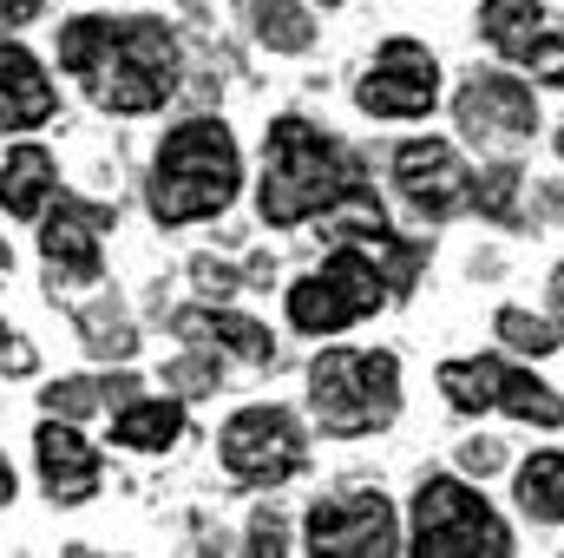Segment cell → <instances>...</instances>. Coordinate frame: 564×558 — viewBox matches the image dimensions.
Returning <instances> with one entry per match:
<instances>
[{"mask_svg": "<svg viewBox=\"0 0 564 558\" xmlns=\"http://www.w3.org/2000/svg\"><path fill=\"white\" fill-rule=\"evenodd\" d=\"M53 53L86 86V99L119 119H144L177 93V33L158 13H126V20L73 13L59 20Z\"/></svg>", "mask_w": 564, "mask_h": 558, "instance_id": "6da1fadb", "label": "cell"}, {"mask_svg": "<svg viewBox=\"0 0 564 558\" xmlns=\"http://www.w3.org/2000/svg\"><path fill=\"white\" fill-rule=\"evenodd\" d=\"M361 184V164L348 144H335L322 126L308 119H276L270 139H263V184H257V211L270 230H295L308 217H328L341 211Z\"/></svg>", "mask_w": 564, "mask_h": 558, "instance_id": "7a4b0ae2", "label": "cell"}, {"mask_svg": "<svg viewBox=\"0 0 564 558\" xmlns=\"http://www.w3.org/2000/svg\"><path fill=\"white\" fill-rule=\"evenodd\" d=\"M237 191H243V151H237L224 119H184V126H171L158 139L151 178H144V204H151V217L164 230L230 211Z\"/></svg>", "mask_w": 564, "mask_h": 558, "instance_id": "3957f363", "label": "cell"}, {"mask_svg": "<svg viewBox=\"0 0 564 558\" xmlns=\"http://www.w3.org/2000/svg\"><path fill=\"white\" fill-rule=\"evenodd\" d=\"M308 408L328 433H381L401 415V362L388 348H322L308 368Z\"/></svg>", "mask_w": 564, "mask_h": 558, "instance_id": "277c9868", "label": "cell"}, {"mask_svg": "<svg viewBox=\"0 0 564 558\" xmlns=\"http://www.w3.org/2000/svg\"><path fill=\"white\" fill-rule=\"evenodd\" d=\"M408 552H421V558H506L512 552V526L466 480H426L421 493H414V546Z\"/></svg>", "mask_w": 564, "mask_h": 558, "instance_id": "5b68a950", "label": "cell"}, {"mask_svg": "<svg viewBox=\"0 0 564 558\" xmlns=\"http://www.w3.org/2000/svg\"><path fill=\"white\" fill-rule=\"evenodd\" d=\"M381 302H388V282H381L375 257L361 244H335V257L315 277L289 282V322L302 335H335V329L375 315Z\"/></svg>", "mask_w": 564, "mask_h": 558, "instance_id": "8992f818", "label": "cell"}, {"mask_svg": "<svg viewBox=\"0 0 564 558\" xmlns=\"http://www.w3.org/2000/svg\"><path fill=\"white\" fill-rule=\"evenodd\" d=\"M217 440H224V473L243 480V486H282V480H295L302 460H308V440H302L295 415L276 408V401L230 415Z\"/></svg>", "mask_w": 564, "mask_h": 558, "instance_id": "52a82bcc", "label": "cell"}, {"mask_svg": "<svg viewBox=\"0 0 564 558\" xmlns=\"http://www.w3.org/2000/svg\"><path fill=\"white\" fill-rule=\"evenodd\" d=\"M302 539H308L315 558H388V552H401V526H394V506H388L381 493H335V500L308 506Z\"/></svg>", "mask_w": 564, "mask_h": 558, "instance_id": "ba28073f", "label": "cell"}, {"mask_svg": "<svg viewBox=\"0 0 564 558\" xmlns=\"http://www.w3.org/2000/svg\"><path fill=\"white\" fill-rule=\"evenodd\" d=\"M433 99H440V60L421 40H388L355 86V106L375 119H426Z\"/></svg>", "mask_w": 564, "mask_h": 558, "instance_id": "9c48e42d", "label": "cell"}, {"mask_svg": "<svg viewBox=\"0 0 564 558\" xmlns=\"http://www.w3.org/2000/svg\"><path fill=\"white\" fill-rule=\"evenodd\" d=\"M112 224H119L112 204H86V197H66V191H59V197L40 211V257H46L53 282H99L106 277L99 244H106Z\"/></svg>", "mask_w": 564, "mask_h": 558, "instance_id": "30bf717a", "label": "cell"}, {"mask_svg": "<svg viewBox=\"0 0 564 558\" xmlns=\"http://www.w3.org/2000/svg\"><path fill=\"white\" fill-rule=\"evenodd\" d=\"M453 119L473 144H492V151H512L539 132V99L525 79L512 73H473L453 99Z\"/></svg>", "mask_w": 564, "mask_h": 558, "instance_id": "8fae6325", "label": "cell"}, {"mask_svg": "<svg viewBox=\"0 0 564 558\" xmlns=\"http://www.w3.org/2000/svg\"><path fill=\"white\" fill-rule=\"evenodd\" d=\"M394 184L408 197V211L426 224H446L459 211H473V171L459 164V151L446 139H408L394 151Z\"/></svg>", "mask_w": 564, "mask_h": 558, "instance_id": "7c38bea8", "label": "cell"}, {"mask_svg": "<svg viewBox=\"0 0 564 558\" xmlns=\"http://www.w3.org/2000/svg\"><path fill=\"white\" fill-rule=\"evenodd\" d=\"M33 466H40V486H46L53 506H86L99 493V480H106V460L79 433V420H53V415L33 433Z\"/></svg>", "mask_w": 564, "mask_h": 558, "instance_id": "4fadbf2b", "label": "cell"}, {"mask_svg": "<svg viewBox=\"0 0 564 558\" xmlns=\"http://www.w3.org/2000/svg\"><path fill=\"white\" fill-rule=\"evenodd\" d=\"M53 112H59V86L46 79V66L20 40H0V126L7 132H33Z\"/></svg>", "mask_w": 564, "mask_h": 558, "instance_id": "5bb4252c", "label": "cell"}, {"mask_svg": "<svg viewBox=\"0 0 564 558\" xmlns=\"http://www.w3.org/2000/svg\"><path fill=\"white\" fill-rule=\"evenodd\" d=\"M59 197V158L46 144H13L0 158V211L20 217V224H40V211Z\"/></svg>", "mask_w": 564, "mask_h": 558, "instance_id": "9a60e30c", "label": "cell"}, {"mask_svg": "<svg viewBox=\"0 0 564 558\" xmlns=\"http://www.w3.org/2000/svg\"><path fill=\"white\" fill-rule=\"evenodd\" d=\"M171 322H177V335L197 342V348H230V355L250 362V368H270V362H276L270 329L250 322V315H237V309H177Z\"/></svg>", "mask_w": 564, "mask_h": 558, "instance_id": "2e32d148", "label": "cell"}, {"mask_svg": "<svg viewBox=\"0 0 564 558\" xmlns=\"http://www.w3.org/2000/svg\"><path fill=\"white\" fill-rule=\"evenodd\" d=\"M479 33H486V46L492 53H506V60H532V46L552 33V20H545V0H486L479 7Z\"/></svg>", "mask_w": 564, "mask_h": 558, "instance_id": "e0dca14e", "label": "cell"}, {"mask_svg": "<svg viewBox=\"0 0 564 558\" xmlns=\"http://www.w3.org/2000/svg\"><path fill=\"white\" fill-rule=\"evenodd\" d=\"M112 440L132 447V453H171V447L184 440V408H177L171 395H164V401L132 395V401H119V415H112Z\"/></svg>", "mask_w": 564, "mask_h": 558, "instance_id": "ac0fdd59", "label": "cell"}, {"mask_svg": "<svg viewBox=\"0 0 564 558\" xmlns=\"http://www.w3.org/2000/svg\"><path fill=\"white\" fill-rule=\"evenodd\" d=\"M519 506H525V519H539V526H564V447L532 453V460L519 466Z\"/></svg>", "mask_w": 564, "mask_h": 558, "instance_id": "d6986e66", "label": "cell"}, {"mask_svg": "<svg viewBox=\"0 0 564 558\" xmlns=\"http://www.w3.org/2000/svg\"><path fill=\"white\" fill-rule=\"evenodd\" d=\"M73 322H79V342H86L99 362H132V355H139V329H132V315H126L112 296L93 302V309H79Z\"/></svg>", "mask_w": 564, "mask_h": 558, "instance_id": "ffe728a7", "label": "cell"}, {"mask_svg": "<svg viewBox=\"0 0 564 558\" xmlns=\"http://www.w3.org/2000/svg\"><path fill=\"white\" fill-rule=\"evenodd\" d=\"M492 408L512 420H532V427H564V395H552L539 375H525V368H506L499 375V395H492Z\"/></svg>", "mask_w": 564, "mask_h": 558, "instance_id": "44dd1931", "label": "cell"}, {"mask_svg": "<svg viewBox=\"0 0 564 558\" xmlns=\"http://www.w3.org/2000/svg\"><path fill=\"white\" fill-rule=\"evenodd\" d=\"M257 40L270 53H308L315 46V20L295 0H257Z\"/></svg>", "mask_w": 564, "mask_h": 558, "instance_id": "7402d4cb", "label": "cell"}, {"mask_svg": "<svg viewBox=\"0 0 564 558\" xmlns=\"http://www.w3.org/2000/svg\"><path fill=\"white\" fill-rule=\"evenodd\" d=\"M519 191H525V171L519 164H492L486 178H473V211L512 230L519 224Z\"/></svg>", "mask_w": 564, "mask_h": 558, "instance_id": "603a6c76", "label": "cell"}, {"mask_svg": "<svg viewBox=\"0 0 564 558\" xmlns=\"http://www.w3.org/2000/svg\"><path fill=\"white\" fill-rule=\"evenodd\" d=\"M492 329H499L506 348H519V355H552L564 342V322H545V315H532V309H499Z\"/></svg>", "mask_w": 564, "mask_h": 558, "instance_id": "cb8c5ba5", "label": "cell"}, {"mask_svg": "<svg viewBox=\"0 0 564 558\" xmlns=\"http://www.w3.org/2000/svg\"><path fill=\"white\" fill-rule=\"evenodd\" d=\"M40 408L53 420H86L106 408V395H99V382H86V375H66V382H53V388H40Z\"/></svg>", "mask_w": 564, "mask_h": 558, "instance_id": "d4e9b609", "label": "cell"}, {"mask_svg": "<svg viewBox=\"0 0 564 558\" xmlns=\"http://www.w3.org/2000/svg\"><path fill=\"white\" fill-rule=\"evenodd\" d=\"M164 388L184 395V401H197V395L217 388V362H210V355H177V362L164 368Z\"/></svg>", "mask_w": 564, "mask_h": 558, "instance_id": "484cf974", "label": "cell"}, {"mask_svg": "<svg viewBox=\"0 0 564 558\" xmlns=\"http://www.w3.org/2000/svg\"><path fill=\"white\" fill-rule=\"evenodd\" d=\"M191 282H197V296H217V302H224V296L243 289V270H230V264H217V257H197V264H191Z\"/></svg>", "mask_w": 564, "mask_h": 558, "instance_id": "4316f807", "label": "cell"}, {"mask_svg": "<svg viewBox=\"0 0 564 558\" xmlns=\"http://www.w3.org/2000/svg\"><path fill=\"white\" fill-rule=\"evenodd\" d=\"M525 73H532L539 86H564V33H545V40L532 46V60H525Z\"/></svg>", "mask_w": 564, "mask_h": 558, "instance_id": "83f0119b", "label": "cell"}, {"mask_svg": "<svg viewBox=\"0 0 564 558\" xmlns=\"http://www.w3.org/2000/svg\"><path fill=\"white\" fill-rule=\"evenodd\" d=\"M499 460H506L499 440H466V447H459V466H466V473H499Z\"/></svg>", "mask_w": 564, "mask_h": 558, "instance_id": "f1b7e54d", "label": "cell"}, {"mask_svg": "<svg viewBox=\"0 0 564 558\" xmlns=\"http://www.w3.org/2000/svg\"><path fill=\"white\" fill-rule=\"evenodd\" d=\"M250 552H282V526L270 519V513L250 519Z\"/></svg>", "mask_w": 564, "mask_h": 558, "instance_id": "f546056e", "label": "cell"}, {"mask_svg": "<svg viewBox=\"0 0 564 558\" xmlns=\"http://www.w3.org/2000/svg\"><path fill=\"white\" fill-rule=\"evenodd\" d=\"M0 362H7V375H13V382H20V375H33V342H20V335H13V342L0 348Z\"/></svg>", "mask_w": 564, "mask_h": 558, "instance_id": "4dcf8cb0", "label": "cell"}, {"mask_svg": "<svg viewBox=\"0 0 564 558\" xmlns=\"http://www.w3.org/2000/svg\"><path fill=\"white\" fill-rule=\"evenodd\" d=\"M26 20H40V0H0V33H13Z\"/></svg>", "mask_w": 564, "mask_h": 558, "instance_id": "1f68e13d", "label": "cell"}, {"mask_svg": "<svg viewBox=\"0 0 564 558\" xmlns=\"http://www.w3.org/2000/svg\"><path fill=\"white\" fill-rule=\"evenodd\" d=\"M539 204H545V217L564 224V178H545V184H539Z\"/></svg>", "mask_w": 564, "mask_h": 558, "instance_id": "d6a6232c", "label": "cell"}, {"mask_svg": "<svg viewBox=\"0 0 564 558\" xmlns=\"http://www.w3.org/2000/svg\"><path fill=\"white\" fill-rule=\"evenodd\" d=\"M13 493H20V480H13V466H7V453H0V506H13Z\"/></svg>", "mask_w": 564, "mask_h": 558, "instance_id": "836d02e7", "label": "cell"}, {"mask_svg": "<svg viewBox=\"0 0 564 558\" xmlns=\"http://www.w3.org/2000/svg\"><path fill=\"white\" fill-rule=\"evenodd\" d=\"M7 342H13V329H7V315H0V348H7Z\"/></svg>", "mask_w": 564, "mask_h": 558, "instance_id": "e575fe53", "label": "cell"}, {"mask_svg": "<svg viewBox=\"0 0 564 558\" xmlns=\"http://www.w3.org/2000/svg\"><path fill=\"white\" fill-rule=\"evenodd\" d=\"M558 158H564V132H558Z\"/></svg>", "mask_w": 564, "mask_h": 558, "instance_id": "d590c367", "label": "cell"}, {"mask_svg": "<svg viewBox=\"0 0 564 558\" xmlns=\"http://www.w3.org/2000/svg\"><path fill=\"white\" fill-rule=\"evenodd\" d=\"M322 7H341V0H322Z\"/></svg>", "mask_w": 564, "mask_h": 558, "instance_id": "8d00e7d4", "label": "cell"}]
</instances>
